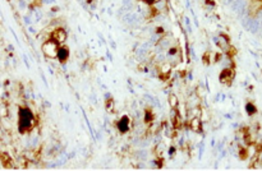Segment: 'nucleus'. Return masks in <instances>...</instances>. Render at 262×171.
Here are the masks:
<instances>
[{
  "instance_id": "nucleus-1",
  "label": "nucleus",
  "mask_w": 262,
  "mask_h": 171,
  "mask_svg": "<svg viewBox=\"0 0 262 171\" xmlns=\"http://www.w3.org/2000/svg\"><path fill=\"white\" fill-rule=\"evenodd\" d=\"M243 27L245 28L247 31H249L251 33H257L258 31H260V28L262 27L261 26V22L258 18H255V19H252V18H243V22H242Z\"/></svg>"
},
{
  "instance_id": "nucleus-2",
  "label": "nucleus",
  "mask_w": 262,
  "mask_h": 171,
  "mask_svg": "<svg viewBox=\"0 0 262 171\" xmlns=\"http://www.w3.org/2000/svg\"><path fill=\"white\" fill-rule=\"evenodd\" d=\"M42 51H44L45 55L50 57H55L58 55V45L55 41H46L44 45H42Z\"/></svg>"
},
{
  "instance_id": "nucleus-3",
  "label": "nucleus",
  "mask_w": 262,
  "mask_h": 171,
  "mask_svg": "<svg viewBox=\"0 0 262 171\" xmlns=\"http://www.w3.org/2000/svg\"><path fill=\"white\" fill-rule=\"evenodd\" d=\"M123 22L128 26H132V27H136V26L139 24L141 22V18L138 17L137 13H127L123 17Z\"/></svg>"
},
{
  "instance_id": "nucleus-4",
  "label": "nucleus",
  "mask_w": 262,
  "mask_h": 171,
  "mask_svg": "<svg viewBox=\"0 0 262 171\" xmlns=\"http://www.w3.org/2000/svg\"><path fill=\"white\" fill-rule=\"evenodd\" d=\"M247 7V0H235L231 4V10L234 13H240Z\"/></svg>"
},
{
  "instance_id": "nucleus-5",
  "label": "nucleus",
  "mask_w": 262,
  "mask_h": 171,
  "mask_svg": "<svg viewBox=\"0 0 262 171\" xmlns=\"http://www.w3.org/2000/svg\"><path fill=\"white\" fill-rule=\"evenodd\" d=\"M170 47V41L168 40V38H163V40H160V42H159V46H157V50H165V49H169Z\"/></svg>"
},
{
  "instance_id": "nucleus-6",
  "label": "nucleus",
  "mask_w": 262,
  "mask_h": 171,
  "mask_svg": "<svg viewBox=\"0 0 262 171\" xmlns=\"http://www.w3.org/2000/svg\"><path fill=\"white\" fill-rule=\"evenodd\" d=\"M56 38H58L59 42H64L65 38H67V35H65L64 31H59V32L56 33Z\"/></svg>"
},
{
  "instance_id": "nucleus-7",
  "label": "nucleus",
  "mask_w": 262,
  "mask_h": 171,
  "mask_svg": "<svg viewBox=\"0 0 262 171\" xmlns=\"http://www.w3.org/2000/svg\"><path fill=\"white\" fill-rule=\"evenodd\" d=\"M37 142H38V138H37V137H32V138H30V146H31V147L37 146Z\"/></svg>"
},
{
  "instance_id": "nucleus-8",
  "label": "nucleus",
  "mask_w": 262,
  "mask_h": 171,
  "mask_svg": "<svg viewBox=\"0 0 262 171\" xmlns=\"http://www.w3.org/2000/svg\"><path fill=\"white\" fill-rule=\"evenodd\" d=\"M198 125H200V121H198V119H194V120H192V127H193V129H196V130H198Z\"/></svg>"
},
{
  "instance_id": "nucleus-9",
  "label": "nucleus",
  "mask_w": 262,
  "mask_h": 171,
  "mask_svg": "<svg viewBox=\"0 0 262 171\" xmlns=\"http://www.w3.org/2000/svg\"><path fill=\"white\" fill-rule=\"evenodd\" d=\"M156 60H157V61H160V63L165 61V55H164V54H157V56H156Z\"/></svg>"
},
{
  "instance_id": "nucleus-10",
  "label": "nucleus",
  "mask_w": 262,
  "mask_h": 171,
  "mask_svg": "<svg viewBox=\"0 0 262 171\" xmlns=\"http://www.w3.org/2000/svg\"><path fill=\"white\" fill-rule=\"evenodd\" d=\"M170 105L171 106H176V97L175 96H170Z\"/></svg>"
},
{
  "instance_id": "nucleus-11",
  "label": "nucleus",
  "mask_w": 262,
  "mask_h": 171,
  "mask_svg": "<svg viewBox=\"0 0 262 171\" xmlns=\"http://www.w3.org/2000/svg\"><path fill=\"white\" fill-rule=\"evenodd\" d=\"M123 5H124V8L129 9L131 8V0H123Z\"/></svg>"
},
{
  "instance_id": "nucleus-12",
  "label": "nucleus",
  "mask_w": 262,
  "mask_h": 171,
  "mask_svg": "<svg viewBox=\"0 0 262 171\" xmlns=\"http://www.w3.org/2000/svg\"><path fill=\"white\" fill-rule=\"evenodd\" d=\"M157 38H159V36H157V35H152V36H151V38H150V40H151V42H156V40H157Z\"/></svg>"
},
{
  "instance_id": "nucleus-13",
  "label": "nucleus",
  "mask_w": 262,
  "mask_h": 171,
  "mask_svg": "<svg viewBox=\"0 0 262 171\" xmlns=\"http://www.w3.org/2000/svg\"><path fill=\"white\" fill-rule=\"evenodd\" d=\"M234 1H235V0H224V4H226V5H231Z\"/></svg>"
},
{
  "instance_id": "nucleus-14",
  "label": "nucleus",
  "mask_w": 262,
  "mask_h": 171,
  "mask_svg": "<svg viewBox=\"0 0 262 171\" xmlns=\"http://www.w3.org/2000/svg\"><path fill=\"white\" fill-rule=\"evenodd\" d=\"M55 0H44V3H46V4H52Z\"/></svg>"
}]
</instances>
